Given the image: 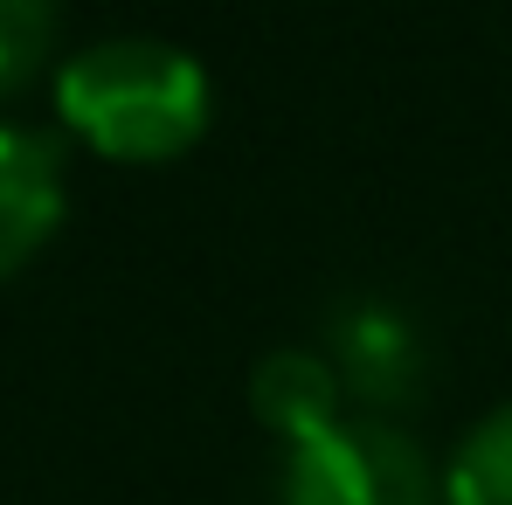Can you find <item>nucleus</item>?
Listing matches in <instances>:
<instances>
[{
  "mask_svg": "<svg viewBox=\"0 0 512 505\" xmlns=\"http://www.w3.org/2000/svg\"><path fill=\"white\" fill-rule=\"evenodd\" d=\"M56 118L70 139L118 167H167L201 146L215 118L208 70L160 35H111L56 70Z\"/></svg>",
  "mask_w": 512,
  "mask_h": 505,
  "instance_id": "nucleus-1",
  "label": "nucleus"
},
{
  "mask_svg": "<svg viewBox=\"0 0 512 505\" xmlns=\"http://www.w3.org/2000/svg\"><path fill=\"white\" fill-rule=\"evenodd\" d=\"M443 478L429 471L416 436L381 416H340L319 436L284 443L277 505H436Z\"/></svg>",
  "mask_w": 512,
  "mask_h": 505,
  "instance_id": "nucleus-2",
  "label": "nucleus"
},
{
  "mask_svg": "<svg viewBox=\"0 0 512 505\" xmlns=\"http://www.w3.org/2000/svg\"><path fill=\"white\" fill-rule=\"evenodd\" d=\"M70 187H63V146L35 125L0 118V284L28 270L63 229Z\"/></svg>",
  "mask_w": 512,
  "mask_h": 505,
  "instance_id": "nucleus-3",
  "label": "nucleus"
},
{
  "mask_svg": "<svg viewBox=\"0 0 512 505\" xmlns=\"http://www.w3.org/2000/svg\"><path fill=\"white\" fill-rule=\"evenodd\" d=\"M333 367H340L346 402H367V409H388V402H409L416 381H423V339L416 326L395 312V305H346L333 319Z\"/></svg>",
  "mask_w": 512,
  "mask_h": 505,
  "instance_id": "nucleus-4",
  "label": "nucleus"
},
{
  "mask_svg": "<svg viewBox=\"0 0 512 505\" xmlns=\"http://www.w3.org/2000/svg\"><path fill=\"white\" fill-rule=\"evenodd\" d=\"M250 409L256 422L277 436V443H298V436H319L346 416V388L333 353H312V346H277L263 353L250 374Z\"/></svg>",
  "mask_w": 512,
  "mask_h": 505,
  "instance_id": "nucleus-5",
  "label": "nucleus"
},
{
  "mask_svg": "<svg viewBox=\"0 0 512 505\" xmlns=\"http://www.w3.org/2000/svg\"><path fill=\"white\" fill-rule=\"evenodd\" d=\"M443 505H512V402L464 429L443 471Z\"/></svg>",
  "mask_w": 512,
  "mask_h": 505,
  "instance_id": "nucleus-6",
  "label": "nucleus"
},
{
  "mask_svg": "<svg viewBox=\"0 0 512 505\" xmlns=\"http://www.w3.org/2000/svg\"><path fill=\"white\" fill-rule=\"evenodd\" d=\"M56 49V0H0V97L28 84Z\"/></svg>",
  "mask_w": 512,
  "mask_h": 505,
  "instance_id": "nucleus-7",
  "label": "nucleus"
}]
</instances>
